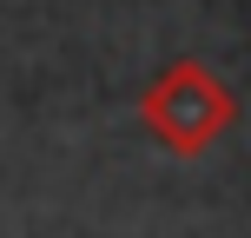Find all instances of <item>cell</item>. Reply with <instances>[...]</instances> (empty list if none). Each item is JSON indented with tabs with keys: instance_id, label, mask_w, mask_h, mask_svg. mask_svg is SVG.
Here are the masks:
<instances>
[{
	"instance_id": "cell-1",
	"label": "cell",
	"mask_w": 251,
	"mask_h": 238,
	"mask_svg": "<svg viewBox=\"0 0 251 238\" xmlns=\"http://www.w3.org/2000/svg\"><path fill=\"white\" fill-rule=\"evenodd\" d=\"M139 119L172 159H199L225 139V126L238 119L231 86L212 73L205 60H172L146 93H139Z\"/></svg>"
}]
</instances>
